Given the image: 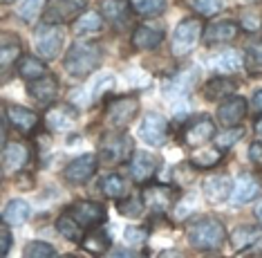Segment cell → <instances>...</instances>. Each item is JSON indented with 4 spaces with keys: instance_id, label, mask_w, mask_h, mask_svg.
Returning <instances> with one entry per match:
<instances>
[{
    "instance_id": "cell-7",
    "label": "cell",
    "mask_w": 262,
    "mask_h": 258,
    "mask_svg": "<svg viewBox=\"0 0 262 258\" xmlns=\"http://www.w3.org/2000/svg\"><path fill=\"white\" fill-rule=\"evenodd\" d=\"M139 112V99L137 97H119L110 101L108 112H105V122L112 128H126Z\"/></svg>"
},
{
    "instance_id": "cell-19",
    "label": "cell",
    "mask_w": 262,
    "mask_h": 258,
    "mask_svg": "<svg viewBox=\"0 0 262 258\" xmlns=\"http://www.w3.org/2000/svg\"><path fill=\"white\" fill-rule=\"evenodd\" d=\"M240 27L233 21H217L211 23L204 29V43L206 45H220V43H231V41L237 36Z\"/></svg>"
},
{
    "instance_id": "cell-34",
    "label": "cell",
    "mask_w": 262,
    "mask_h": 258,
    "mask_svg": "<svg viewBox=\"0 0 262 258\" xmlns=\"http://www.w3.org/2000/svg\"><path fill=\"white\" fill-rule=\"evenodd\" d=\"M211 68H215L217 72H237L242 68V58H240V54H237V52L231 50V52L220 54L217 58H213Z\"/></svg>"
},
{
    "instance_id": "cell-18",
    "label": "cell",
    "mask_w": 262,
    "mask_h": 258,
    "mask_svg": "<svg viewBox=\"0 0 262 258\" xmlns=\"http://www.w3.org/2000/svg\"><path fill=\"white\" fill-rule=\"evenodd\" d=\"M164 41V27L155 25V23H146V25H139L133 34V45L137 50H155L159 47Z\"/></svg>"
},
{
    "instance_id": "cell-21",
    "label": "cell",
    "mask_w": 262,
    "mask_h": 258,
    "mask_svg": "<svg viewBox=\"0 0 262 258\" xmlns=\"http://www.w3.org/2000/svg\"><path fill=\"white\" fill-rule=\"evenodd\" d=\"M27 92H29V97H34L38 104H52V101L56 99V94H58V81H56V76L45 74V76H40V79L29 81Z\"/></svg>"
},
{
    "instance_id": "cell-35",
    "label": "cell",
    "mask_w": 262,
    "mask_h": 258,
    "mask_svg": "<svg viewBox=\"0 0 262 258\" xmlns=\"http://www.w3.org/2000/svg\"><path fill=\"white\" fill-rule=\"evenodd\" d=\"M83 247L90 251V254H103V251L110 247V236L105 231H92L90 236L83 241Z\"/></svg>"
},
{
    "instance_id": "cell-1",
    "label": "cell",
    "mask_w": 262,
    "mask_h": 258,
    "mask_svg": "<svg viewBox=\"0 0 262 258\" xmlns=\"http://www.w3.org/2000/svg\"><path fill=\"white\" fill-rule=\"evenodd\" d=\"M101 63H103V47L94 41H79L65 54V70L76 79L92 74Z\"/></svg>"
},
{
    "instance_id": "cell-38",
    "label": "cell",
    "mask_w": 262,
    "mask_h": 258,
    "mask_svg": "<svg viewBox=\"0 0 262 258\" xmlns=\"http://www.w3.org/2000/svg\"><path fill=\"white\" fill-rule=\"evenodd\" d=\"M135 9L141 16H157L166 9V0H135Z\"/></svg>"
},
{
    "instance_id": "cell-24",
    "label": "cell",
    "mask_w": 262,
    "mask_h": 258,
    "mask_svg": "<svg viewBox=\"0 0 262 258\" xmlns=\"http://www.w3.org/2000/svg\"><path fill=\"white\" fill-rule=\"evenodd\" d=\"M262 241V231L255 227H237L231 233V245L235 251H244V249H255L258 243Z\"/></svg>"
},
{
    "instance_id": "cell-11",
    "label": "cell",
    "mask_w": 262,
    "mask_h": 258,
    "mask_svg": "<svg viewBox=\"0 0 262 258\" xmlns=\"http://www.w3.org/2000/svg\"><path fill=\"white\" fill-rule=\"evenodd\" d=\"M29 162V148L27 144L23 142H11L5 144V151H3V175L9 177L14 173L23 171Z\"/></svg>"
},
{
    "instance_id": "cell-20",
    "label": "cell",
    "mask_w": 262,
    "mask_h": 258,
    "mask_svg": "<svg viewBox=\"0 0 262 258\" xmlns=\"http://www.w3.org/2000/svg\"><path fill=\"white\" fill-rule=\"evenodd\" d=\"M255 195H260V182L253 175L242 173L231 189V202L233 205H247V202L255 200Z\"/></svg>"
},
{
    "instance_id": "cell-15",
    "label": "cell",
    "mask_w": 262,
    "mask_h": 258,
    "mask_svg": "<svg viewBox=\"0 0 262 258\" xmlns=\"http://www.w3.org/2000/svg\"><path fill=\"white\" fill-rule=\"evenodd\" d=\"M247 115V101L242 97H226L222 101V106L217 108V122L224 126V128H231V126H237Z\"/></svg>"
},
{
    "instance_id": "cell-46",
    "label": "cell",
    "mask_w": 262,
    "mask_h": 258,
    "mask_svg": "<svg viewBox=\"0 0 262 258\" xmlns=\"http://www.w3.org/2000/svg\"><path fill=\"white\" fill-rule=\"evenodd\" d=\"M251 112H253V115H258V117H262V90H255V92H253Z\"/></svg>"
},
{
    "instance_id": "cell-25",
    "label": "cell",
    "mask_w": 262,
    "mask_h": 258,
    "mask_svg": "<svg viewBox=\"0 0 262 258\" xmlns=\"http://www.w3.org/2000/svg\"><path fill=\"white\" fill-rule=\"evenodd\" d=\"M231 177L226 175H220V177H208L204 182V195L208 197L211 202H224L226 197H231Z\"/></svg>"
},
{
    "instance_id": "cell-22",
    "label": "cell",
    "mask_w": 262,
    "mask_h": 258,
    "mask_svg": "<svg viewBox=\"0 0 262 258\" xmlns=\"http://www.w3.org/2000/svg\"><path fill=\"white\" fill-rule=\"evenodd\" d=\"M157 166H159V160L146 151L135 153L133 160H130V173H133V177L137 182H148V180L155 175Z\"/></svg>"
},
{
    "instance_id": "cell-28",
    "label": "cell",
    "mask_w": 262,
    "mask_h": 258,
    "mask_svg": "<svg viewBox=\"0 0 262 258\" xmlns=\"http://www.w3.org/2000/svg\"><path fill=\"white\" fill-rule=\"evenodd\" d=\"M233 92H235V81L226 79V76H215V79L208 81L204 88V97L208 101H224Z\"/></svg>"
},
{
    "instance_id": "cell-30",
    "label": "cell",
    "mask_w": 262,
    "mask_h": 258,
    "mask_svg": "<svg viewBox=\"0 0 262 258\" xmlns=\"http://www.w3.org/2000/svg\"><path fill=\"white\" fill-rule=\"evenodd\" d=\"M18 74L27 81H34V79H40V76L47 74V68L45 63L40 61L38 56H23L18 61Z\"/></svg>"
},
{
    "instance_id": "cell-50",
    "label": "cell",
    "mask_w": 262,
    "mask_h": 258,
    "mask_svg": "<svg viewBox=\"0 0 262 258\" xmlns=\"http://www.w3.org/2000/svg\"><path fill=\"white\" fill-rule=\"evenodd\" d=\"M3 3H5V5H9V3H16V0H3Z\"/></svg>"
},
{
    "instance_id": "cell-3",
    "label": "cell",
    "mask_w": 262,
    "mask_h": 258,
    "mask_svg": "<svg viewBox=\"0 0 262 258\" xmlns=\"http://www.w3.org/2000/svg\"><path fill=\"white\" fill-rule=\"evenodd\" d=\"M204 34V25L200 18H184L172 32V54L175 56H188L198 45L200 36Z\"/></svg>"
},
{
    "instance_id": "cell-47",
    "label": "cell",
    "mask_w": 262,
    "mask_h": 258,
    "mask_svg": "<svg viewBox=\"0 0 262 258\" xmlns=\"http://www.w3.org/2000/svg\"><path fill=\"white\" fill-rule=\"evenodd\" d=\"M242 25H244V29H251V32H255V29L260 27V21L255 18V14H244Z\"/></svg>"
},
{
    "instance_id": "cell-5",
    "label": "cell",
    "mask_w": 262,
    "mask_h": 258,
    "mask_svg": "<svg viewBox=\"0 0 262 258\" xmlns=\"http://www.w3.org/2000/svg\"><path fill=\"white\" fill-rule=\"evenodd\" d=\"M65 43V27L47 23L36 29V52L43 58H56Z\"/></svg>"
},
{
    "instance_id": "cell-13",
    "label": "cell",
    "mask_w": 262,
    "mask_h": 258,
    "mask_svg": "<svg viewBox=\"0 0 262 258\" xmlns=\"http://www.w3.org/2000/svg\"><path fill=\"white\" fill-rule=\"evenodd\" d=\"M97 166H99V160L94 155H81V157L72 160L65 169V180L70 184H85L94 173H97Z\"/></svg>"
},
{
    "instance_id": "cell-12",
    "label": "cell",
    "mask_w": 262,
    "mask_h": 258,
    "mask_svg": "<svg viewBox=\"0 0 262 258\" xmlns=\"http://www.w3.org/2000/svg\"><path fill=\"white\" fill-rule=\"evenodd\" d=\"M195 83H198V72H195V68L182 70V72H177L172 79L164 83V94L168 99H186L188 92L195 88Z\"/></svg>"
},
{
    "instance_id": "cell-32",
    "label": "cell",
    "mask_w": 262,
    "mask_h": 258,
    "mask_svg": "<svg viewBox=\"0 0 262 258\" xmlns=\"http://www.w3.org/2000/svg\"><path fill=\"white\" fill-rule=\"evenodd\" d=\"M101 191H103L105 197H112V200H119L123 193H126V182H123L121 175L117 173H110L101 180Z\"/></svg>"
},
{
    "instance_id": "cell-31",
    "label": "cell",
    "mask_w": 262,
    "mask_h": 258,
    "mask_svg": "<svg viewBox=\"0 0 262 258\" xmlns=\"http://www.w3.org/2000/svg\"><path fill=\"white\" fill-rule=\"evenodd\" d=\"M103 21L97 11H83L74 23V34H90V32H99Z\"/></svg>"
},
{
    "instance_id": "cell-42",
    "label": "cell",
    "mask_w": 262,
    "mask_h": 258,
    "mask_svg": "<svg viewBox=\"0 0 262 258\" xmlns=\"http://www.w3.org/2000/svg\"><path fill=\"white\" fill-rule=\"evenodd\" d=\"M247 58L253 65L262 68V38H255V41L249 43V47H247Z\"/></svg>"
},
{
    "instance_id": "cell-6",
    "label": "cell",
    "mask_w": 262,
    "mask_h": 258,
    "mask_svg": "<svg viewBox=\"0 0 262 258\" xmlns=\"http://www.w3.org/2000/svg\"><path fill=\"white\" fill-rule=\"evenodd\" d=\"M144 195V202L148 209H152L155 213H166L170 211L172 205L180 200V191L175 187H168V184H150L141 191Z\"/></svg>"
},
{
    "instance_id": "cell-14",
    "label": "cell",
    "mask_w": 262,
    "mask_h": 258,
    "mask_svg": "<svg viewBox=\"0 0 262 258\" xmlns=\"http://www.w3.org/2000/svg\"><path fill=\"white\" fill-rule=\"evenodd\" d=\"M5 117H7V122L23 135H32L34 130L38 128V115L25 106H7Z\"/></svg>"
},
{
    "instance_id": "cell-29",
    "label": "cell",
    "mask_w": 262,
    "mask_h": 258,
    "mask_svg": "<svg viewBox=\"0 0 262 258\" xmlns=\"http://www.w3.org/2000/svg\"><path fill=\"white\" fill-rule=\"evenodd\" d=\"M56 229L61 231V236L70 243H81L83 241V225L70 213H65L56 220Z\"/></svg>"
},
{
    "instance_id": "cell-2",
    "label": "cell",
    "mask_w": 262,
    "mask_h": 258,
    "mask_svg": "<svg viewBox=\"0 0 262 258\" xmlns=\"http://www.w3.org/2000/svg\"><path fill=\"white\" fill-rule=\"evenodd\" d=\"M226 238V229L217 218H202L190 225L188 229V243L200 251H211L222 247Z\"/></svg>"
},
{
    "instance_id": "cell-33",
    "label": "cell",
    "mask_w": 262,
    "mask_h": 258,
    "mask_svg": "<svg viewBox=\"0 0 262 258\" xmlns=\"http://www.w3.org/2000/svg\"><path fill=\"white\" fill-rule=\"evenodd\" d=\"M119 213L126 215V218H141L146 209V202H144V195H130V197H123L121 202L117 205Z\"/></svg>"
},
{
    "instance_id": "cell-40",
    "label": "cell",
    "mask_w": 262,
    "mask_h": 258,
    "mask_svg": "<svg viewBox=\"0 0 262 258\" xmlns=\"http://www.w3.org/2000/svg\"><path fill=\"white\" fill-rule=\"evenodd\" d=\"M43 5H45V0H23L20 9H18V16H20L25 23H32L34 18L40 14Z\"/></svg>"
},
{
    "instance_id": "cell-26",
    "label": "cell",
    "mask_w": 262,
    "mask_h": 258,
    "mask_svg": "<svg viewBox=\"0 0 262 258\" xmlns=\"http://www.w3.org/2000/svg\"><path fill=\"white\" fill-rule=\"evenodd\" d=\"M20 38L16 34H3V45H0V63H3V70H9L11 65L20 58Z\"/></svg>"
},
{
    "instance_id": "cell-39",
    "label": "cell",
    "mask_w": 262,
    "mask_h": 258,
    "mask_svg": "<svg viewBox=\"0 0 262 258\" xmlns=\"http://www.w3.org/2000/svg\"><path fill=\"white\" fill-rule=\"evenodd\" d=\"M242 135H244L242 128H237V126H231V128H226L222 135H217L215 146L220 148V151H226V148H231L237 140H242Z\"/></svg>"
},
{
    "instance_id": "cell-9",
    "label": "cell",
    "mask_w": 262,
    "mask_h": 258,
    "mask_svg": "<svg viewBox=\"0 0 262 258\" xmlns=\"http://www.w3.org/2000/svg\"><path fill=\"white\" fill-rule=\"evenodd\" d=\"M70 215H74L85 229L99 227L105 223V207L101 202H92V200H79L68 209Z\"/></svg>"
},
{
    "instance_id": "cell-43",
    "label": "cell",
    "mask_w": 262,
    "mask_h": 258,
    "mask_svg": "<svg viewBox=\"0 0 262 258\" xmlns=\"http://www.w3.org/2000/svg\"><path fill=\"white\" fill-rule=\"evenodd\" d=\"M123 238H126V243H130V245H141L148 238V231L137 229V227H128V229L123 231Z\"/></svg>"
},
{
    "instance_id": "cell-49",
    "label": "cell",
    "mask_w": 262,
    "mask_h": 258,
    "mask_svg": "<svg viewBox=\"0 0 262 258\" xmlns=\"http://www.w3.org/2000/svg\"><path fill=\"white\" fill-rule=\"evenodd\" d=\"M255 133H258V135L262 137V119H260V122H258V124H255Z\"/></svg>"
},
{
    "instance_id": "cell-8",
    "label": "cell",
    "mask_w": 262,
    "mask_h": 258,
    "mask_svg": "<svg viewBox=\"0 0 262 258\" xmlns=\"http://www.w3.org/2000/svg\"><path fill=\"white\" fill-rule=\"evenodd\" d=\"M85 7L88 0H47L45 21L61 25V23H68L72 18H79V14H83Z\"/></svg>"
},
{
    "instance_id": "cell-41",
    "label": "cell",
    "mask_w": 262,
    "mask_h": 258,
    "mask_svg": "<svg viewBox=\"0 0 262 258\" xmlns=\"http://www.w3.org/2000/svg\"><path fill=\"white\" fill-rule=\"evenodd\" d=\"M25 256H29V258H52V256H56V249L52 247L50 243H40V241H36V243H29L27 247H25Z\"/></svg>"
},
{
    "instance_id": "cell-37",
    "label": "cell",
    "mask_w": 262,
    "mask_h": 258,
    "mask_svg": "<svg viewBox=\"0 0 262 258\" xmlns=\"http://www.w3.org/2000/svg\"><path fill=\"white\" fill-rule=\"evenodd\" d=\"M190 7L204 16H215L226 7V0H190Z\"/></svg>"
},
{
    "instance_id": "cell-23",
    "label": "cell",
    "mask_w": 262,
    "mask_h": 258,
    "mask_svg": "<svg viewBox=\"0 0 262 258\" xmlns=\"http://www.w3.org/2000/svg\"><path fill=\"white\" fill-rule=\"evenodd\" d=\"M74 119H76V110H72L70 106H56L45 115V124L54 133H63V130L72 128Z\"/></svg>"
},
{
    "instance_id": "cell-10",
    "label": "cell",
    "mask_w": 262,
    "mask_h": 258,
    "mask_svg": "<svg viewBox=\"0 0 262 258\" xmlns=\"http://www.w3.org/2000/svg\"><path fill=\"white\" fill-rule=\"evenodd\" d=\"M139 135L141 140L150 146H162L168 137V122L159 115V112H148L141 119V126H139Z\"/></svg>"
},
{
    "instance_id": "cell-17",
    "label": "cell",
    "mask_w": 262,
    "mask_h": 258,
    "mask_svg": "<svg viewBox=\"0 0 262 258\" xmlns=\"http://www.w3.org/2000/svg\"><path fill=\"white\" fill-rule=\"evenodd\" d=\"M101 14L105 16V21L112 23L115 27H126L133 18V5L130 0H103L101 5Z\"/></svg>"
},
{
    "instance_id": "cell-4",
    "label": "cell",
    "mask_w": 262,
    "mask_h": 258,
    "mask_svg": "<svg viewBox=\"0 0 262 258\" xmlns=\"http://www.w3.org/2000/svg\"><path fill=\"white\" fill-rule=\"evenodd\" d=\"M133 153H135V142L126 133L105 135L103 142H101V157L110 162V164H121V162L133 157Z\"/></svg>"
},
{
    "instance_id": "cell-36",
    "label": "cell",
    "mask_w": 262,
    "mask_h": 258,
    "mask_svg": "<svg viewBox=\"0 0 262 258\" xmlns=\"http://www.w3.org/2000/svg\"><path fill=\"white\" fill-rule=\"evenodd\" d=\"M220 148H215V151H200V153H195L193 157H190V162H193V166H198V169H211V166H215L220 164Z\"/></svg>"
},
{
    "instance_id": "cell-45",
    "label": "cell",
    "mask_w": 262,
    "mask_h": 258,
    "mask_svg": "<svg viewBox=\"0 0 262 258\" xmlns=\"http://www.w3.org/2000/svg\"><path fill=\"white\" fill-rule=\"evenodd\" d=\"M249 160H251L255 166H262V142H253L251 146H249Z\"/></svg>"
},
{
    "instance_id": "cell-16",
    "label": "cell",
    "mask_w": 262,
    "mask_h": 258,
    "mask_svg": "<svg viewBox=\"0 0 262 258\" xmlns=\"http://www.w3.org/2000/svg\"><path fill=\"white\" fill-rule=\"evenodd\" d=\"M215 135V124L208 117H200L195 122H190L184 128V142L188 146H204L206 142H211V137Z\"/></svg>"
},
{
    "instance_id": "cell-48",
    "label": "cell",
    "mask_w": 262,
    "mask_h": 258,
    "mask_svg": "<svg viewBox=\"0 0 262 258\" xmlns=\"http://www.w3.org/2000/svg\"><path fill=\"white\" fill-rule=\"evenodd\" d=\"M255 218H258L260 223H262V200L258 202V205H255Z\"/></svg>"
},
{
    "instance_id": "cell-27",
    "label": "cell",
    "mask_w": 262,
    "mask_h": 258,
    "mask_svg": "<svg viewBox=\"0 0 262 258\" xmlns=\"http://www.w3.org/2000/svg\"><path fill=\"white\" fill-rule=\"evenodd\" d=\"M29 213H32V209L25 200H11L7 202V207L3 209V223H7L11 227H18V225H25L29 220Z\"/></svg>"
},
{
    "instance_id": "cell-44",
    "label": "cell",
    "mask_w": 262,
    "mask_h": 258,
    "mask_svg": "<svg viewBox=\"0 0 262 258\" xmlns=\"http://www.w3.org/2000/svg\"><path fill=\"white\" fill-rule=\"evenodd\" d=\"M11 249V231L7 229V223H3V227H0V254L7 256Z\"/></svg>"
}]
</instances>
